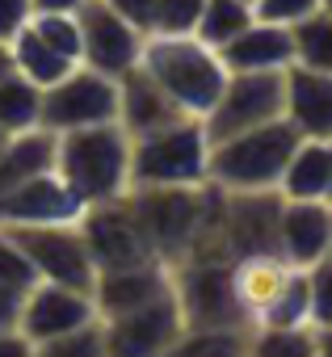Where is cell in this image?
<instances>
[{
    "label": "cell",
    "instance_id": "1",
    "mask_svg": "<svg viewBox=\"0 0 332 357\" xmlns=\"http://www.w3.org/2000/svg\"><path fill=\"white\" fill-rule=\"evenodd\" d=\"M55 172L93 206L130 190V135L126 126L97 122L55 135Z\"/></svg>",
    "mask_w": 332,
    "mask_h": 357
},
{
    "label": "cell",
    "instance_id": "2",
    "mask_svg": "<svg viewBox=\"0 0 332 357\" xmlns=\"http://www.w3.org/2000/svg\"><path fill=\"white\" fill-rule=\"evenodd\" d=\"M139 63L156 76V84L169 93L181 114L206 118L227 84V63L215 47H206L198 34H147Z\"/></svg>",
    "mask_w": 332,
    "mask_h": 357
},
{
    "label": "cell",
    "instance_id": "3",
    "mask_svg": "<svg viewBox=\"0 0 332 357\" xmlns=\"http://www.w3.org/2000/svg\"><path fill=\"white\" fill-rule=\"evenodd\" d=\"M299 130L290 126V118H273L265 126L227 135L219 143H211V164H206V181H215L227 194H244V190H278L282 172L299 147Z\"/></svg>",
    "mask_w": 332,
    "mask_h": 357
},
{
    "label": "cell",
    "instance_id": "4",
    "mask_svg": "<svg viewBox=\"0 0 332 357\" xmlns=\"http://www.w3.org/2000/svg\"><path fill=\"white\" fill-rule=\"evenodd\" d=\"M211 164V135L202 118L186 114L160 130L130 139V190L135 185H202Z\"/></svg>",
    "mask_w": 332,
    "mask_h": 357
},
{
    "label": "cell",
    "instance_id": "5",
    "mask_svg": "<svg viewBox=\"0 0 332 357\" xmlns=\"http://www.w3.org/2000/svg\"><path fill=\"white\" fill-rule=\"evenodd\" d=\"M173 294L181 303L186 328H244L248 324L232 290V257H190L173 265Z\"/></svg>",
    "mask_w": 332,
    "mask_h": 357
},
{
    "label": "cell",
    "instance_id": "6",
    "mask_svg": "<svg viewBox=\"0 0 332 357\" xmlns=\"http://www.w3.org/2000/svg\"><path fill=\"white\" fill-rule=\"evenodd\" d=\"M286 118V72H232L219 101L202 118L211 143Z\"/></svg>",
    "mask_w": 332,
    "mask_h": 357
},
{
    "label": "cell",
    "instance_id": "7",
    "mask_svg": "<svg viewBox=\"0 0 332 357\" xmlns=\"http://www.w3.org/2000/svg\"><path fill=\"white\" fill-rule=\"evenodd\" d=\"M118 118V80L76 63L59 84L43 89V126L63 135L76 126H97Z\"/></svg>",
    "mask_w": 332,
    "mask_h": 357
},
{
    "label": "cell",
    "instance_id": "8",
    "mask_svg": "<svg viewBox=\"0 0 332 357\" xmlns=\"http://www.w3.org/2000/svg\"><path fill=\"white\" fill-rule=\"evenodd\" d=\"M9 231L30 252L43 282H59L76 290L97 286V261L80 236V223H30V227H9Z\"/></svg>",
    "mask_w": 332,
    "mask_h": 357
},
{
    "label": "cell",
    "instance_id": "9",
    "mask_svg": "<svg viewBox=\"0 0 332 357\" xmlns=\"http://www.w3.org/2000/svg\"><path fill=\"white\" fill-rule=\"evenodd\" d=\"M80 236L97 261V273L105 269H130V265H143V261H160L130 211V198H110V202H93L84 206L80 215Z\"/></svg>",
    "mask_w": 332,
    "mask_h": 357
},
{
    "label": "cell",
    "instance_id": "10",
    "mask_svg": "<svg viewBox=\"0 0 332 357\" xmlns=\"http://www.w3.org/2000/svg\"><path fill=\"white\" fill-rule=\"evenodd\" d=\"M80 17V63L105 76H126L130 68H139L143 55V30L130 26L118 9H110L105 0H89L76 13Z\"/></svg>",
    "mask_w": 332,
    "mask_h": 357
},
{
    "label": "cell",
    "instance_id": "11",
    "mask_svg": "<svg viewBox=\"0 0 332 357\" xmlns=\"http://www.w3.org/2000/svg\"><path fill=\"white\" fill-rule=\"evenodd\" d=\"M93 319H101L97 303H93V290H76V286H59V282H38L22 298L17 328L26 332L34 353H43L51 340H59V336L93 324Z\"/></svg>",
    "mask_w": 332,
    "mask_h": 357
},
{
    "label": "cell",
    "instance_id": "12",
    "mask_svg": "<svg viewBox=\"0 0 332 357\" xmlns=\"http://www.w3.org/2000/svg\"><path fill=\"white\" fill-rule=\"evenodd\" d=\"M105 324V353L114 357H130V353H173L181 332H186V315H181V303L177 294H160L156 303L139 307V311H126L118 319H101Z\"/></svg>",
    "mask_w": 332,
    "mask_h": 357
},
{
    "label": "cell",
    "instance_id": "13",
    "mask_svg": "<svg viewBox=\"0 0 332 357\" xmlns=\"http://www.w3.org/2000/svg\"><path fill=\"white\" fill-rule=\"evenodd\" d=\"M84 198L63 181L55 168L30 176V181L13 185L0 194V227H30V223H80Z\"/></svg>",
    "mask_w": 332,
    "mask_h": 357
},
{
    "label": "cell",
    "instance_id": "14",
    "mask_svg": "<svg viewBox=\"0 0 332 357\" xmlns=\"http://www.w3.org/2000/svg\"><path fill=\"white\" fill-rule=\"evenodd\" d=\"M282 194L278 190H244V194H227L223 202V223L219 236L236 257L248 252H278V219H282Z\"/></svg>",
    "mask_w": 332,
    "mask_h": 357
},
{
    "label": "cell",
    "instance_id": "15",
    "mask_svg": "<svg viewBox=\"0 0 332 357\" xmlns=\"http://www.w3.org/2000/svg\"><path fill=\"white\" fill-rule=\"evenodd\" d=\"M169 290H173V265L143 261V265H130V269H105V273H97L93 303H97L101 319H118L126 311H139V307L156 303L160 294H169Z\"/></svg>",
    "mask_w": 332,
    "mask_h": 357
},
{
    "label": "cell",
    "instance_id": "16",
    "mask_svg": "<svg viewBox=\"0 0 332 357\" xmlns=\"http://www.w3.org/2000/svg\"><path fill=\"white\" fill-rule=\"evenodd\" d=\"M278 252L294 269H311L332 252V202H282Z\"/></svg>",
    "mask_w": 332,
    "mask_h": 357
},
{
    "label": "cell",
    "instance_id": "17",
    "mask_svg": "<svg viewBox=\"0 0 332 357\" xmlns=\"http://www.w3.org/2000/svg\"><path fill=\"white\" fill-rule=\"evenodd\" d=\"M177 118H186L181 105L156 84V76L143 63L130 68L126 76H118V122L126 126L130 139H139L147 130H160V126H169Z\"/></svg>",
    "mask_w": 332,
    "mask_h": 357
},
{
    "label": "cell",
    "instance_id": "18",
    "mask_svg": "<svg viewBox=\"0 0 332 357\" xmlns=\"http://www.w3.org/2000/svg\"><path fill=\"white\" fill-rule=\"evenodd\" d=\"M219 55L227 72H286L294 63V38L290 26L252 17V26H244Z\"/></svg>",
    "mask_w": 332,
    "mask_h": 357
},
{
    "label": "cell",
    "instance_id": "19",
    "mask_svg": "<svg viewBox=\"0 0 332 357\" xmlns=\"http://www.w3.org/2000/svg\"><path fill=\"white\" fill-rule=\"evenodd\" d=\"M286 118L303 139H332V72L286 68Z\"/></svg>",
    "mask_w": 332,
    "mask_h": 357
},
{
    "label": "cell",
    "instance_id": "20",
    "mask_svg": "<svg viewBox=\"0 0 332 357\" xmlns=\"http://www.w3.org/2000/svg\"><path fill=\"white\" fill-rule=\"evenodd\" d=\"M290 273H294V265L282 252H248V257L232 261V290H236V303L248 315V324H257L269 311V303L286 290Z\"/></svg>",
    "mask_w": 332,
    "mask_h": 357
},
{
    "label": "cell",
    "instance_id": "21",
    "mask_svg": "<svg viewBox=\"0 0 332 357\" xmlns=\"http://www.w3.org/2000/svg\"><path fill=\"white\" fill-rule=\"evenodd\" d=\"M278 194L290 202H332V155L324 139H299Z\"/></svg>",
    "mask_w": 332,
    "mask_h": 357
},
{
    "label": "cell",
    "instance_id": "22",
    "mask_svg": "<svg viewBox=\"0 0 332 357\" xmlns=\"http://www.w3.org/2000/svg\"><path fill=\"white\" fill-rule=\"evenodd\" d=\"M47 168H55V130L34 126L22 135H9V143L0 147V194H9L13 185L30 181Z\"/></svg>",
    "mask_w": 332,
    "mask_h": 357
},
{
    "label": "cell",
    "instance_id": "23",
    "mask_svg": "<svg viewBox=\"0 0 332 357\" xmlns=\"http://www.w3.org/2000/svg\"><path fill=\"white\" fill-rule=\"evenodd\" d=\"M9 51H13V72H22L30 84H38V89H51V84H59L76 63L68 59V55H59L55 47H47L34 30H30V22L13 34V43H9Z\"/></svg>",
    "mask_w": 332,
    "mask_h": 357
},
{
    "label": "cell",
    "instance_id": "24",
    "mask_svg": "<svg viewBox=\"0 0 332 357\" xmlns=\"http://www.w3.org/2000/svg\"><path fill=\"white\" fill-rule=\"evenodd\" d=\"M0 126L9 135L43 126V89L30 84L22 72H9L0 80Z\"/></svg>",
    "mask_w": 332,
    "mask_h": 357
},
{
    "label": "cell",
    "instance_id": "25",
    "mask_svg": "<svg viewBox=\"0 0 332 357\" xmlns=\"http://www.w3.org/2000/svg\"><path fill=\"white\" fill-rule=\"evenodd\" d=\"M252 17H257V5H252V0H206V5H202V17H198V26H194V34H198L206 47L223 51L244 26H252Z\"/></svg>",
    "mask_w": 332,
    "mask_h": 357
},
{
    "label": "cell",
    "instance_id": "26",
    "mask_svg": "<svg viewBox=\"0 0 332 357\" xmlns=\"http://www.w3.org/2000/svg\"><path fill=\"white\" fill-rule=\"evenodd\" d=\"M294 38V63L299 68H315V72H332V13L315 9L311 17L290 26Z\"/></svg>",
    "mask_w": 332,
    "mask_h": 357
},
{
    "label": "cell",
    "instance_id": "27",
    "mask_svg": "<svg viewBox=\"0 0 332 357\" xmlns=\"http://www.w3.org/2000/svg\"><path fill=\"white\" fill-rule=\"evenodd\" d=\"M252 328H311V278L307 269H294L286 290L269 303V311Z\"/></svg>",
    "mask_w": 332,
    "mask_h": 357
},
{
    "label": "cell",
    "instance_id": "28",
    "mask_svg": "<svg viewBox=\"0 0 332 357\" xmlns=\"http://www.w3.org/2000/svg\"><path fill=\"white\" fill-rule=\"evenodd\" d=\"M30 30L47 47H55L59 55H68L72 63H80V17L76 13H34Z\"/></svg>",
    "mask_w": 332,
    "mask_h": 357
},
{
    "label": "cell",
    "instance_id": "29",
    "mask_svg": "<svg viewBox=\"0 0 332 357\" xmlns=\"http://www.w3.org/2000/svg\"><path fill=\"white\" fill-rule=\"evenodd\" d=\"M0 282L13 286V290H22V294L43 282L38 269H34V261H30V252L17 244V236L9 227H0Z\"/></svg>",
    "mask_w": 332,
    "mask_h": 357
},
{
    "label": "cell",
    "instance_id": "30",
    "mask_svg": "<svg viewBox=\"0 0 332 357\" xmlns=\"http://www.w3.org/2000/svg\"><path fill=\"white\" fill-rule=\"evenodd\" d=\"M248 353H315V328H252Z\"/></svg>",
    "mask_w": 332,
    "mask_h": 357
},
{
    "label": "cell",
    "instance_id": "31",
    "mask_svg": "<svg viewBox=\"0 0 332 357\" xmlns=\"http://www.w3.org/2000/svg\"><path fill=\"white\" fill-rule=\"evenodd\" d=\"M206 0H156V30L151 34H194Z\"/></svg>",
    "mask_w": 332,
    "mask_h": 357
},
{
    "label": "cell",
    "instance_id": "32",
    "mask_svg": "<svg viewBox=\"0 0 332 357\" xmlns=\"http://www.w3.org/2000/svg\"><path fill=\"white\" fill-rule=\"evenodd\" d=\"M43 353H47V357H63V353H76V357L105 353V324H101V319H93V324H84V328H76V332H68V336L51 340Z\"/></svg>",
    "mask_w": 332,
    "mask_h": 357
},
{
    "label": "cell",
    "instance_id": "33",
    "mask_svg": "<svg viewBox=\"0 0 332 357\" xmlns=\"http://www.w3.org/2000/svg\"><path fill=\"white\" fill-rule=\"evenodd\" d=\"M307 278H311V328H328L332 324V257L315 261Z\"/></svg>",
    "mask_w": 332,
    "mask_h": 357
},
{
    "label": "cell",
    "instance_id": "34",
    "mask_svg": "<svg viewBox=\"0 0 332 357\" xmlns=\"http://www.w3.org/2000/svg\"><path fill=\"white\" fill-rule=\"evenodd\" d=\"M252 5H257V17L294 26V22H303V17H311L315 9H324V0H252Z\"/></svg>",
    "mask_w": 332,
    "mask_h": 357
},
{
    "label": "cell",
    "instance_id": "35",
    "mask_svg": "<svg viewBox=\"0 0 332 357\" xmlns=\"http://www.w3.org/2000/svg\"><path fill=\"white\" fill-rule=\"evenodd\" d=\"M34 17V0H0V43H13V34Z\"/></svg>",
    "mask_w": 332,
    "mask_h": 357
},
{
    "label": "cell",
    "instance_id": "36",
    "mask_svg": "<svg viewBox=\"0 0 332 357\" xmlns=\"http://www.w3.org/2000/svg\"><path fill=\"white\" fill-rule=\"evenodd\" d=\"M110 9H118L130 26H139L143 34L156 30V0H105Z\"/></svg>",
    "mask_w": 332,
    "mask_h": 357
},
{
    "label": "cell",
    "instance_id": "37",
    "mask_svg": "<svg viewBox=\"0 0 332 357\" xmlns=\"http://www.w3.org/2000/svg\"><path fill=\"white\" fill-rule=\"evenodd\" d=\"M22 290H13V286H5L0 282V328H17V319H22Z\"/></svg>",
    "mask_w": 332,
    "mask_h": 357
},
{
    "label": "cell",
    "instance_id": "38",
    "mask_svg": "<svg viewBox=\"0 0 332 357\" xmlns=\"http://www.w3.org/2000/svg\"><path fill=\"white\" fill-rule=\"evenodd\" d=\"M89 0H34V13H80Z\"/></svg>",
    "mask_w": 332,
    "mask_h": 357
},
{
    "label": "cell",
    "instance_id": "39",
    "mask_svg": "<svg viewBox=\"0 0 332 357\" xmlns=\"http://www.w3.org/2000/svg\"><path fill=\"white\" fill-rule=\"evenodd\" d=\"M315 353H332V324L315 328Z\"/></svg>",
    "mask_w": 332,
    "mask_h": 357
},
{
    "label": "cell",
    "instance_id": "40",
    "mask_svg": "<svg viewBox=\"0 0 332 357\" xmlns=\"http://www.w3.org/2000/svg\"><path fill=\"white\" fill-rule=\"evenodd\" d=\"M9 72H13V51H9V43H0V80Z\"/></svg>",
    "mask_w": 332,
    "mask_h": 357
},
{
    "label": "cell",
    "instance_id": "41",
    "mask_svg": "<svg viewBox=\"0 0 332 357\" xmlns=\"http://www.w3.org/2000/svg\"><path fill=\"white\" fill-rule=\"evenodd\" d=\"M5 143H9V130H5V126H0V147H5Z\"/></svg>",
    "mask_w": 332,
    "mask_h": 357
},
{
    "label": "cell",
    "instance_id": "42",
    "mask_svg": "<svg viewBox=\"0 0 332 357\" xmlns=\"http://www.w3.org/2000/svg\"><path fill=\"white\" fill-rule=\"evenodd\" d=\"M324 9H328V13H332V0H324Z\"/></svg>",
    "mask_w": 332,
    "mask_h": 357
},
{
    "label": "cell",
    "instance_id": "43",
    "mask_svg": "<svg viewBox=\"0 0 332 357\" xmlns=\"http://www.w3.org/2000/svg\"><path fill=\"white\" fill-rule=\"evenodd\" d=\"M328 155H332V139H328Z\"/></svg>",
    "mask_w": 332,
    "mask_h": 357
},
{
    "label": "cell",
    "instance_id": "44",
    "mask_svg": "<svg viewBox=\"0 0 332 357\" xmlns=\"http://www.w3.org/2000/svg\"><path fill=\"white\" fill-rule=\"evenodd\" d=\"M328 257H332V252H328Z\"/></svg>",
    "mask_w": 332,
    "mask_h": 357
}]
</instances>
